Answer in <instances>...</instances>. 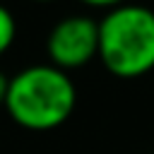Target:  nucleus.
I'll return each mask as SVG.
<instances>
[{
  "label": "nucleus",
  "instance_id": "0eeeda50",
  "mask_svg": "<svg viewBox=\"0 0 154 154\" xmlns=\"http://www.w3.org/2000/svg\"><path fill=\"white\" fill-rule=\"evenodd\" d=\"M34 2H53V0H34Z\"/></svg>",
  "mask_w": 154,
  "mask_h": 154
},
{
  "label": "nucleus",
  "instance_id": "7ed1b4c3",
  "mask_svg": "<svg viewBox=\"0 0 154 154\" xmlns=\"http://www.w3.org/2000/svg\"><path fill=\"white\" fill-rule=\"evenodd\" d=\"M46 53L58 70H77L99 55V22L87 14H67L53 24L46 38Z\"/></svg>",
  "mask_w": 154,
  "mask_h": 154
},
{
  "label": "nucleus",
  "instance_id": "f03ea898",
  "mask_svg": "<svg viewBox=\"0 0 154 154\" xmlns=\"http://www.w3.org/2000/svg\"><path fill=\"white\" fill-rule=\"evenodd\" d=\"M103 67L120 79H137L154 70V10L118 5L99 19V55Z\"/></svg>",
  "mask_w": 154,
  "mask_h": 154
},
{
  "label": "nucleus",
  "instance_id": "423d86ee",
  "mask_svg": "<svg viewBox=\"0 0 154 154\" xmlns=\"http://www.w3.org/2000/svg\"><path fill=\"white\" fill-rule=\"evenodd\" d=\"M7 84H10V77L0 70V108H5V96H7Z\"/></svg>",
  "mask_w": 154,
  "mask_h": 154
},
{
  "label": "nucleus",
  "instance_id": "f257e3e1",
  "mask_svg": "<svg viewBox=\"0 0 154 154\" xmlns=\"http://www.w3.org/2000/svg\"><path fill=\"white\" fill-rule=\"evenodd\" d=\"M77 106L72 77L55 65H29L10 77L5 111L24 130H53L63 125Z\"/></svg>",
  "mask_w": 154,
  "mask_h": 154
},
{
  "label": "nucleus",
  "instance_id": "20e7f679",
  "mask_svg": "<svg viewBox=\"0 0 154 154\" xmlns=\"http://www.w3.org/2000/svg\"><path fill=\"white\" fill-rule=\"evenodd\" d=\"M14 38H17V19L5 5H0V55L10 51Z\"/></svg>",
  "mask_w": 154,
  "mask_h": 154
},
{
  "label": "nucleus",
  "instance_id": "39448f33",
  "mask_svg": "<svg viewBox=\"0 0 154 154\" xmlns=\"http://www.w3.org/2000/svg\"><path fill=\"white\" fill-rule=\"evenodd\" d=\"M89 7H99V10H113L118 5H125V0H79Z\"/></svg>",
  "mask_w": 154,
  "mask_h": 154
}]
</instances>
